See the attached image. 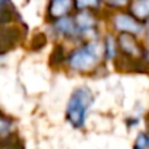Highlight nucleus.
Instances as JSON below:
<instances>
[{
  "label": "nucleus",
  "instance_id": "nucleus-1",
  "mask_svg": "<svg viewBox=\"0 0 149 149\" xmlns=\"http://www.w3.org/2000/svg\"><path fill=\"white\" fill-rule=\"evenodd\" d=\"M94 104V94L88 86L74 89L66 105V118L74 129H82L86 123V114Z\"/></svg>",
  "mask_w": 149,
  "mask_h": 149
},
{
  "label": "nucleus",
  "instance_id": "nucleus-2",
  "mask_svg": "<svg viewBox=\"0 0 149 149\" xmlns=\"http://www.w3.org/2000/svg\"><path fill=\"white\" fill-rule=\"evenodd\" d=\"M102 56H104L102 45L98 41H91L88 44H84L82 47L74 48L70 54H67L66 61L72 70L85 73L94 70L101 61Z\"/></svg>",
  "mask_w": 149,
  "mask_h": 149
},
{
  "label": "nucleus",
  "instance_id": "nucleus-3",
  "mask_svg": "<svg viewBox=\"0 0 149 149\" xmlns=\"http://www.w3.org/2000/svg\"><path fill=\"white\" fill-rule=\"evenodd\" d=\"M22 38V31L18 26L2 25L0 26V54L13 48Z\"/></svg>",
  "mask_w": 149,
  "mask_h": 149
},
{
  "label": "nucleus",
  "instance_id": "nucleus-4",
  "mask_svg": "<svg viewBox=\"0 0 149 149\" xmlns=\"http://www.w3.org/2000/svg\"><path fill=\"white\" fill-rule=\"evenodd\" d=\"M114 26L121 34H130V35L140 34L142 29H143L142 24L136 18H133V16H130L127 13H118V15H116V18H114Z\"/></svg>",
  "mask_w": 149,
  "mask_h": 149
},
{
  "label": "nucleus",
  "instance_id": "nucleus-5",
  "mask_svg": "<svg viewBox=\"0 0 149 149\" xmlns=\"http://www.w3.org/2000/svg\"><path fill=\"white\" fill-rule=\"evenodd\" d=\"M117 45L130 58H140L145 54L139 42L136 41L134 35H130V34H120L117 38Z\"/></svg>",
  "mask_w": 149,
  "mask_h": 149
},
{
  "label": "nucleus",
  "instance_id": "nucleus-6",
  "mask_svg": "<svg viewBox=\"0 0 149 149\" xmlns=\"http://www.w3.org/2000/svg\"><path fill=\"white\" fill-rule=\"evenodd\" d=\"M54 28L60 35H64V37H69V38L78 37V29H76V25H74V19H72L69 16L57 19L56 24H54Z\"/></svg>",
  "mask_w": 149,
  "mask_h": 149
},
{
  "label": "nucleus",
  "instance_id": "nucleus-7",
  "mask_svg": "<svg viewBox=\"0 0 149 149\" xmlns=\"http://www.w3.org/2000/svg\"><path fill=\"white\" fill-rule=\"evenodd\" d=\"M72 9V0H51L48 6V15L51 18H64Z\"/></svg>",
  "mask_w": 149,
  "mask_h": 149
},
{
  "label": "nucleus",
  "instance_id": "nucleus-8",
  "mask_svg": "<svg viewBox=\"0 0 149 149\" xmlns=\"http://www.w3.org/2000/svg\"><path fill=\"white\" fill-rule=\"evenodd\" d=\"M74 25H76V29H78V35L81 34H86V32H91L95 26V19L94 16L86 12V10H82L76 19H74Z\"/></svg>",
  "mask_w": 149,
  "mask_h": 149
},
{
  "label": "nucleus",
  "instance_id": "nucleus-9",
  "mask_svg": "<svg viewBox=\"0 0 149 149\" xmlns=\"http://www.w3.org/2000/svg\"><path fill=\"white\" fill-rule=\"evenodd\" d=\"M132 13L133 18L137 21L148 19L149 18V0H134L132 5Z\"/></svg>",
  "mask_w": 149,
  "mask_h": 149
},
{
  "label": "nucleus",
  "instance_id": "nucleus-10",
  "mask_svg": "<svg viewBox=\"0 0 149 149\" xmlns=\"http://www.w3.org/2000/svg\"><path fill=\"white\" fill-rule=\"evenodd\" d=\"M13 132V120L0 111V139L10 136Z\"/></svg>",
  "mask_w": 149,
  "mask_h": 149
},
{
  "label": "nucleus",
  "instance_id": "nucleus-11",
  "mask_svg": "<svg viewBox=\"0 0 149 149\" xmlns=\"http://www.w3.org/2000/svg\"><path fill=\"white\" fill-rule=\"evenodd\" d=\"M102 48H104V56H105L108 60H111V58L116 57V54H117V42H116V40H114L111 35H108V37L105 38Z\"/></svg>",
  "mask_w": 149,
  "mask_h": 149
},
{
  "label": "nucleus",
  "instance_id": "nucleus-12",
  "mask_svg": "<svg viewBox=\"0 0 149 149\" xmlns=\"http://www.w3.org/2000/svg\"><path fill=\"white\" fill-rule=\"evenodd\" d=\"M0 149H22V146L21 142L13 134H10L5 139H0Z\"/></svg>",
  "mask_w": 149,
  "mask_h": 149
},
{
  "label": "nucleus",
  "instance_id": "nucleus-13",
  "mask_svg": "<svg viewBox=\"0 0 149 149\" xmlns=\"http://www.w3.org/2000/svg\"><path fill=\"white\" fill-rule=\"evenodd\" d=\"M133 149H149V133L146 132L139 133L133 143Z\"/></svg>",
  "mask_w": 149,
  "mask_h": 149
},
{
  "label": "nucleus",
  "instance_id": "nucleus-14",
  "mask_svg": "<svg viewBox=\"0 0 149 149\" xmlns=\"http://www.w3.org/2000/svg\"><path fill=\"white\" fill-rule=\"evenodd\" d=\"M67 57V54L64 53V48L61 45H57L54 50H53V54H51V63L53 64H60L61 61H64Z\"/></svg>",
  "mask_w": 149,
  "mask_h": 149
},
{
  "label": "nucleus",
  "instance_id": "nucleus-15",
  "mask_svg": "<svg viewBox=\"0 0 149 149\" xmlns=\"http://www.w3.org/2000/svg\"><path fill=\"white\" fill-rule=\"evenodd\" d=\"M100 5V0H76V6L81 10H86V9H95Z\"/></svg>",
  "mask_w": 149,
  "mask_h": 149
},
{
  "label": "nucleus",
  "instance_id": "nucleus-16",
  "mask_svg": "<svg viewBox=\"0 0 149 149\" xmlns=\"http://www.w3.org/2000/svg\"><path fill=\"white\" fill-rule=\"evenodd\" d=\"M105 2L110 5V6H124L127 2H129V0H105Z\"/></svg>",
  "mask_w": 149,
  "mask_h": 149
},
{
  "label": "nucleus",
  "instance_id": "nucleus-17",
  "mask_svg": "<svg viewBox=\"0 0 149 149\" xmlns=\"http://www.w3.org/2000/svg\"><path fill=\"white\" fill-rule=\"evenodd\" d=\"M8 2H9V0H0V12H2V10H5V8H6Z\"/></svg>",
  "mask_w": 149,
  "mask_h": 149
},
{
  "label": "nucleus",
  "instance_id": "nucleus-18",
  "mask_svg": "<svg viewBox=\"0 0 149 149\" xmlns=\"http://www.w3.org/2000/svg\"><path fill=\"white\" fill-rule=\"evenodd\" d=\"M143 57H145V60L148 61V64H149V51H146L145 54H143Z\"/></svg>",
  "mask_w": 149,
  "mask_h": 149
},
{
  "label": "nucleus",
  "instance_id": "nucleus-19",
  "mask_svg": "<svg viewBox=\"0 0 149 149\" xmlns=\"http://www.w3.org/2000/svg\"><path fill=\"white\" fill-rule=\"evenodd\" d=\"M148 41H149V26H148Z\"/></svg>",
  "mask_w": 149,
  "mask_h": 149
}]
</instances>
